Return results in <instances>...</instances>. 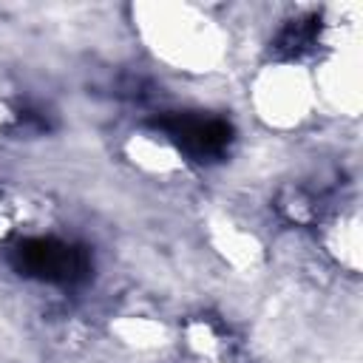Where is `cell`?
<instances>
[{
  "label": "cell",
  "instance_id": "obj_1",
  "mask_svg": "<svg viewBox=\"0 0 363 363\" xmlns=\"http://www.w3.org/2000/svg\"><path fill=\"white\" fill-rule=\"evenodd\" d=\"M11 264L20 275H28L45 284H60V286L79 284L91 272L88 252L54 235H37V238L20 241L11 250Z\"/></svg>",
  "mask_w": 363,
  "mask_h": 363
},
{
  "label": "cell",
  "instance_id": "obj_2",
  "mask_svg": "<svg viewBox=\"0 0 363 363\" xmlns=\"http://www.w3.org/2000/svg\"><path fill=\"white\" fill-rule=\"evenodd\" d=\"M156 128H162L179 150H184L196 162L218 159L233 142V128L221 116H204V113H167L156 119Z\"/></svg>",
  "mask_w": 363,
  "mask_h": 363
}]
</instances>
